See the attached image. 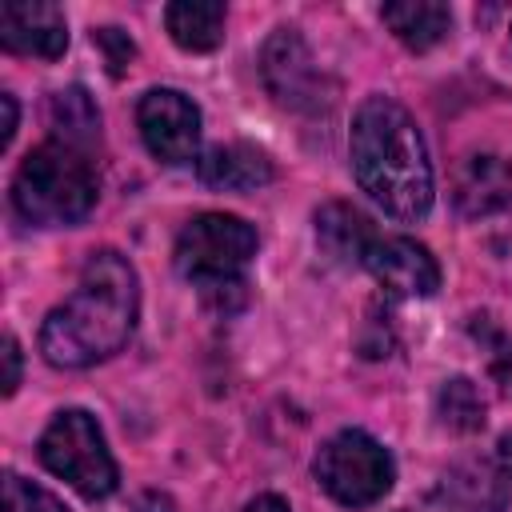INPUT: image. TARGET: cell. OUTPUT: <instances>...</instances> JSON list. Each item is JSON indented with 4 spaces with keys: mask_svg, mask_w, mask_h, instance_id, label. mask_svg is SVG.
I'll return each instance as SVG.
<instances>
[{
    "mask_svg": "<svg viewBox=\"0 0 512 512\" xmlns=\"http://www.w3.org/2000/svg\"><path fill=\"white\" fill-rule=\"evenodd\" d=\"M176 272L200 292L244 284V268L256 256V228L228 212H200L176 236Z\"/></svg>",
    "mask_w": 512,
    "mask_h": 512,
    "instance_id": "4",
    "label": "cell"
},
{
    "mask_svg": "<svg viewBox=\"0 0 512 512\" xmlns=\"http://www.w3.org/2000/svg\"><path fill=\"white\" fill-rule=\"evenodd\" d=\"M376 240L380 236H376L372 220L352 204L332 200V204H324L316 212V244L336 264H364V256H368V248Z\"/></svg>",
    "mask_w": 512,
    "mask_h": 512,
    "instance_id": "13",
    "label": "cell"
},
{
    "mask_svg": "<svg viewBox=\"0 0 512 512\" xmlns=\"http://www.w3.org/2000/svg\"><path fill=\"white\" fill-rule=\"evenodd\" d=\"M0 44L20 56L56 60L68 48L64 12L48 0H8L0 8Z\"/></svg>",
    "mask_w": 512,
    "mask_h": 512,
    "instance_id": "9",
    "label": "cell"
},
{
    "mask_svg": "<svg viewBox=\"0 0 512 512\" xmlns=\"http://www.w3.org/2000/svg\"><path fill=\"white\" fill-rule=\"evenodd\" d=\"M20 384V344L16 336H4V396H12Z\"/></svg>",
    "mask_w": 512,
    "mask_h": 512,
    "instance_id": "22",
    "label": "cell"
},
{
    "mask_svg": "<svg viewBox=\"0 0 512 512\" xmlns=\"http://www.w3.org/2000/svg\"><path fill=\"white\" fill-rule=\"evenodd\" d=\"M244 512H288V504H284L276 492H264V496H256V500H252Z\"/></svg>",
    "mask_w": 512,
    "mask_h": 512,
    "instance_id": "24",
    "label": "cell"
},
{
    "mask_svg": "<svg viewBox=\"0 0 512 512\" xmlns=\"http://www.w3.org/2000/svg\"><path fill=\"white\" fill-rule=\"evenodd\" d=\"M40 464L68 480L84 500H104L116 488V460L104 444L100 424L84 408H64L40 436Z\"/></svg>",
    "mask_w": 512,
    "mask_h": 512,
    "instance_id": "5",
    "label": "cell"
},
{
    "mask_svg": "<svg viewBox=\"0 0 512 512\" xmlns=\"http://www.w3.org/2000/svg\"><path fill=\"white\" fill-rule=\"evenodd\" d=\"M0 108H4V128H0V152H4L16 136V100L8 92H0Z\"/></svg>",
    "mask_w": 512,
    "mask_h": 512,
    "instance_id": "23",
    "label": "cell"
},
{
    "mask_svg": "<svg viewBox=\"0 0 512 512\" xmlns=\"http://www.w3.org/2000/svg\"><path fill=\"white\" fill-rule=\"evenodd\" d=\"M316 484L344 508H368L392 492L396 464L380 440H372L360 428H344L332 440L320 444L312 460Z\"/></svg>",
    "mask_w": 512,
    "mask_h": 512,
    "instance_id": "6",
    "label": "cell"
},
{
    "mask_svg": "<svg viewBox=\"0 0 512 512\" xmlns=\"http://www.w3.org/2000/svg\"><path fill=\"white\" fill-rule=\"evenodd\" d=\"M364 268L376 276V284L388 296H400V300L432 296L440 288V268H436L432 252L408 236H380L368 248Z\"/></svg>",
    "mask_w": 512,
    "mask_h": 512,
    "instance_id": "8",
    "label": "cell"
},
{
    "mask_svg": "<svg viewBox=\"0 0 512 512\" xmlns=\"http://www.w3.org/2000/svg\"><path fill=\"white\" fill-rule=\"evenodd\" d=\"M48 116H52V128H56V140L72 144V148H84L100 136V112L92 104V96L84 88H64L52 96L48 104Z\"/></svg>",
    "mask_w": 512,
    "mask_h": 512,
    "instance_id": "17",
    "label": "cell"
},
{
    "mask_svg": "<svg viewBox=\"0 0 512 512\" xmlns=\"http://www.w3.org/2000/svg\"><path fill=\"white\" fill-rule=\"evenodd\" d=\"M380 16L392 28V36L412 52L436 48L452 28L448 4H436V0H396V4H384Z\"/></svg>",
    "mask_w": 512,
    "mask_h": 512,
    "instance_id": "14",
    "label": "cell"
},
{
    "mask_svg": "<svg viewBox=\"0 0 512 512\" xmlns=\"http://www.w3.org/2000/svg\"><path fill=\"white\" fill-rule=\"evenodd\" d=\"M444 500L460 512H500L504 508V480L488 464H460L440 480Z\"/></svg>",
    "mask_w": 512,
    "mask_h": 512,
    "instance_id": "16",
    "label": "cell"
},
{
    "mask_svg": "<svg viewBox=\"0 0 512 512\" xmlns=\"http://www.w3.org/2000/svg\"><path fill=\"white\" fill-rule=\"evenodd\" d=\"M92 44L104 52V64H108L112 76H124L128 72L132 56H136V44H132L128 32H120V28H96L92 32Z\"/></svg>",
    "mask_w": 512,
    "mask_h": 512,
    "instance_id": "20",
    "label": "cell"
},
{
    "mask_svg": "<svg viewBox=\"0 0 512 512\" xmlns=\"http://www.w3.org/2000/svg\"><path fill=\"white\" fill-rule=\"evenodd\" d=\"M140 288L116 248L88 252L72 296L40 324V352L56 368H88L120 352L136 328Z\"/></svg>",
    "mask_w": 512,
    "mask_h": 512,
    "instance_id": "1",
    "label": "cell"
},
{
    "mask_svg": "<svg viewBox=\"0 0 512 512\" xmlns=\"http://www.w3.org/2000/svg\"><path fill=\"white\" fill-rule=\"evenodd\" d=\"M352 172L360 188L396 220H424L432 208V164L404 104L368 96L352 116Z\"/></svg>",
    "mask_w": 512,
    "mask_h": 512,
    "instance_id": "2",
    "label": "cell"
},
{
    "mask_svg": "<svg viewBox=\"0 0 512 512\" xmlns=\"http://www.w3.org/2000/svg\"><path fill=\"white\" fill-rule=\"evenodd\" d=\"M164 24L184 52H212L224 40V4L216 0H176L164 8Z\"/></svg>",
    "mask_w": 512,
    "mask_h": 512,
    "instance_id": "15",
    "label": "cell"
},
{
    "mask_svg": "<svg viewBox=\"0 0 512 512\" xmlns=\"http://www.w3.org/2000/svg\"><path fill=\"white\" fill-rule=\"evenodd\" d=\"M96 204V168L84 148L48 140L32 148L12 180V208L36 228L76 224Z\"/></svg>",
    "mask_w": 512,
    "mask_h": 512,
    "instance_id": "3",
    "label": "cell"
},
{
    "mask_svg": "<svg viewBox=\"0 0 512 512\" xmlns=\"http://www.w3.org/2000/svg\"><path fill=\"white\" fill-rule=\"evenodd\" d=\"M4 512H68V508L52 492H44L32 480L8 472L4 476Z\"/></svg>",
    "mask_w": 512,
    "mask_h": 512,
    "instance_id": "19",
    "label": "cell"
},
{
    "mask_svg": "<svg viewBox=\"0 0 512 512\" xmlns=\"http://www.w3.org/2000/svg\"><path fill=\"white\" fill-rule=\"evenodd\" d=\"M436 416L444 428L452 432H480L484 420H488V408H484V396L480 388L468 380V376H456V380H444L440 392H436Z\"/></svg>",
    "mask_w": 512,
    "mask_h": 512,
    "instance_id": "18",
    "label": "cell"
},
{
    "mask_svg": "<svg viewBox=\"0 0 512 512\" xmlns=\"http://www.w3.org/2000/svg\"><path fill=\"white\" fill-rule=\"evenodd\" d=\"M492 380L512 400V340H500L496 344V352H492Z\"/></svg>",
    "mask_w": 512,
    "mask_h": 512,
    "instance_id": "21",
    "label": "cell"
},
{
    "mask_svg": "<svg viewBox=\"0 0 512 512\" xmlns=\"http://www.w3.org/2000/svg\"><path fill=\"white\" fill-rule=\"evenodd\" d=\"M200 180L220 192H256L272 180V160L252 144H216L196 164Z\"/></svg>",
    "mask_w": 512,
    "mask_h": 512,
    "instance_id": "12",
    "label": "cell"
},
{
    "mask_svg": "<svg viewBox=\"0 0 512 512\" xmlns=\"http://www.w3.org/2000/svg\"><path fill=\"white\" fill-rule=\"evenodd\" d=\"M496 460H500L504 476H512V432H504V436H500V444H496Z\"/></svg>",
    "mask_w": 512,
    "mask_h": 512,
    "instance_id": "25",
    "label": "cell"
},
{
    "mask_svg": "<svg viewBox=\"0 0 512 512\" xmlns=\"http://www.w3.org/2000/svg\"><path fill=\"white\" fill-rule=\"evenodd\" d=\"M456 208L464 216H492L512 204V160L496 152H472L456 168Z\"/></svg>",
    "mask_w": 512,
    "mask_h": 512,
    "instance_id": "11",
    "label": "cell"
},
{
    "mask_svg": "<svg viewBox=\"0 0 512 512\" xmlns=\"http://www.w3.org/2000/svg\"><path fill=\"white\" fill-rule=\"evenodd\" d=\"M148 152L164 164H188L200 152V108L176 88H148L136 104Z\"/></svg>",
    "mask_w": 512,
    "mask_h": 512,
    "instance_id": "7",
    "label": "cell"
},
{
    "mask_svg": "<svg viewBox=\"0 0 512 512\" xmlns=\"http://www.w3.org/2000/svg\"><path fill=\"white\" fill-rule=\"evenodd\" d=\"M260 72H264V84L268 92L288 104V108H304L312 100V88H316V64L304 48V40L292 32V28H276L260 52Z\"/></svg>",
    "mask_w": 512,
    "mask_h": 512,
    "instance_id": "10",
    "label": "cell"
}]
</instances>
